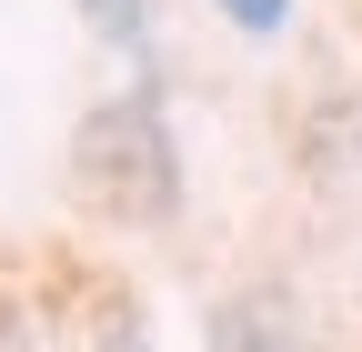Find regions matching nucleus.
I'll return each mask as SVG.
<instances>
[{"mask_svg":"<svg viewBox=\"0 0 362 352\" xmlns=\"http://www.w3.org/2000/svg\"><path fill=\"white\" fill-rule=\"evenodd\" d=\"M221 352H292V302L282 292H242L221 312Z\"/></svg>","mask_w":362,"mask_h":352,"instance_id":"f03ea898","label":"nucleus"},{"mask_svg":"<svg viewBox=\"0 0 362 352\" xmlns=\"http://www.w3.org/2000/svg\"><path fill=\"white\" fill-rule=\"evenodd\" d=\"M221 20H232V30H252V40H272V30L292 20V0H221Z\"/></svg>","mask_w":362,"mask_h":352,"instance_id":"20e7f679","label":"nucleus"},{"mask_svg":"<svg viewBox=\"0 0 362 352\" xmlns=\"http://www.w3.org/2000/svg\"><path fill=\"white\" fill-rule=\"evenodd\" d=\"M81 11H90V30H101V40H121V51L151 30V0H81Z\"/></svg>","mask_w":362,"mask_h":352,"instance_id":"7ed1b4c3","label":"nucleus"},{"mask_svg":"<svg viewBox=\"0 0 362 352\" xmlns=\"http://www.w3.org/2000/svg\"><path fill=\"white\" fill-rule=\"evenodd\" d=\"M71 201L111 232H161L181 211V151H171V121L151 91H121V101H90L71 131Z\"/></svg>","mask_w":362,"mask_h":352,"instance_id":"f257e3e1","label":"nucleus"}]
</instances>
